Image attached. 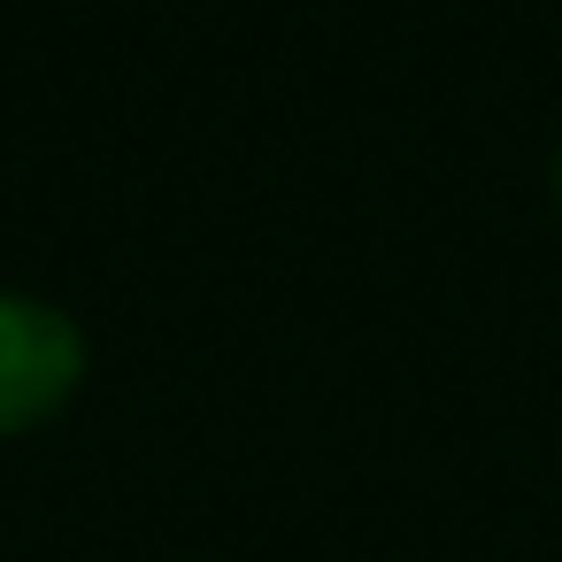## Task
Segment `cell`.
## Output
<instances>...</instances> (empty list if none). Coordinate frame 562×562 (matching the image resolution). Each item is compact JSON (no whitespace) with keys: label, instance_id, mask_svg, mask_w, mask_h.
<instances>
[{"label":"cell","instance_id":"6da1fadb","mask_svg":"<svg viewBox=\"0 0 562 562\" xmlns=\"http://www.w3.org/2000/svg\"><path fill=\"white\" fill-rule=\"evenodd\" d=\"M86 385V331L40 301V293H0V439L40 431L70 393Z\"/></svg>","mask_w":562,"mask_h":562},{"label":"cell","instance_id":"7a4b0ae2","mask_svg":"<svg viewBox=\"0 0 562 562\" xmlns=\"http://www.w3.org/2000/svg\"><path fill=\"white\" fill-rule=\"evenodd\" d=\"M554 209H562V155H554Z\"/></svg>","mask_w":562,"mask_h":562}]
</instances>
